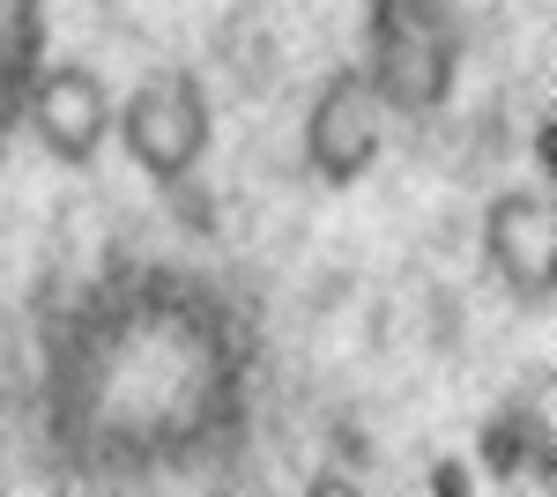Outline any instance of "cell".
Wrapping results in <instances>:
<instances>
[{
  "instance_id": "cell-5",
  "label": "cell",
  "mask_w": 557,
  "mask_h": 497,
  "mask_svg": "<svg viewBox=\"0 0 557 497\" xmlns=\"http://www.w3.org/2000/svg\"><path fill=\"white\" fill-rule=\"evenodd\" d=\"M23 120L38 126V141L60 164H89L112 141V89L97 83L89 67H75V60H60V67L38 60L30 97H23Z\"/></svg>"
},
{
  "instance_id": "cell-3",
  "label": "cell",
  "mask_w": 557,
  "mask_h": 497,
  "mask_svg": "<svg viewBox=\"0 0 557 497\" xmlns=\"http://www.w3.org/2000/svg\"><path fill=\"white\" fill-rule=\"evenodd\" d=\"M112 134L157 186H178L209 149V97L194 75H141L127 104H112Z\"/></svg>"
},
{
  "instance_id": "cell-8",
  "label": "cell",
  "mask_w": 557,
  "mask_h": 497,
  "mask_svg": "<svg viewBox=\"0 0 557 497\" xmlns=\"http://www.w3.org/2000/svg\"><path fill=\"white\" fill-rule=\"evenodd\" d=\"M520 423H528V409H513L498 431H491V446H483V460H491L498 475H513V468H520Z\"/></svg>"
},
{
  "instance_id": "cell-2",
  "label": "cell",
  "mask_w": 557,
  "mask_h": 497,
  "mask_svg": "<svg viewBox=\"0 0 557 497\" xmlns=\"http://www.w3.org/2000/svg\"><path fill=\"white\" fill-rule=\"evenodd\" d=\"M454 23L438 0H372V60L364 75L386 97V112H431L454 89Z\"/></svg>"
},
{
  "instance_id": "cell-6",
  "label": "cell",
  "mask_w": 557,
  "mask_h": 497,
  "mask_svg": "<svg viewBox=\"0 0 557 497\" xmlns=\"http://www.w3.org/2000/svg\"><path fill=\"white\" fill-rule=\"evenodd\" d=\"M483 246L498 260V275L513 283L520 305H550L557 283V208L543 186H520V194H498L491 201V223H483Z\"/></svg>"
},
{
  "instance_id": "cell-4",
  "label": "cell",
  "mask_w": 557,
  "mask_h": 497,
  "mask_svg": "<svg viewBox=\"0 0 557 497\" xmlns=\"http://www.w3.org/2000/svg\"><path fill=\"white\" fill-rule=\"evenodd\" d=\"M380 141H386V97L372 89L364 67H349V75H335L320 89V104L305 120V164L320 171L327 186H349V178L372 171Z\"/></svg>"
},
{
  "instance_id": "cell-1",
  "label": "cell",
  "mask_w": 557,
  "mask_h": 497,
  "mask_svg": "<svg viewBox=\"0 0 557 497\" xmlns=\"http://www.w3.org/2000/svg\"><path fill=\"white\" fill-rule=\"evenodd\" d=\"M45 423L89 475L215 453L246 423V320L164 268L89 290L45 341Z\"/></svg>"
},
{
  "instance_id": "cell-7",
  "label": "cell",
  "mask_w": 557,
  "mask_h": 497,
  "mask_svg": "<svg viewBox=\"0 0 557 497\" xmlns=\"http://www.w3.org/2000/svg\"><path fill=\"white\" fill-rule=\"evenodd\" d=\"M38 45H45V0H0V149L23 120V97L38 75Z\"/></svg>"
}]
</instances>
